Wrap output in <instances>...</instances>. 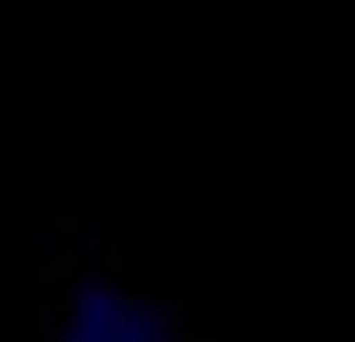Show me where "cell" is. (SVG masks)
<instances>
[{"label": "cell", "instance_id": "cell-1", "mask_svg": "<svg viewBox=\"0 0 355 342\" xmlns=\"http://www.w3.org/2000/svg\"><path fill=\"white\" fill-rule=\"evenodd\" d=\"M112 303H125V290H119L112 270H86V277L66 283V316H105Z\"/></svg>", "mask_w": 355, "mask_h": 342}]
</instances>
